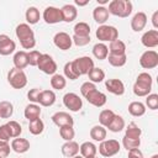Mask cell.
<instances>
[{
    "instance_id": "1",
    "label": "cell",
    "mask_w": 158,
    "mask_h": 158,
    "mask_svg": "<svg viewBox=\"0 0 158 158\" xmlns=\"http://www.w3.org/2000/svg\"><path fill=\"white\" fill-rule=\"evenodd\" d=\"M152 83L153 79L151 77V74H148L147 72L139 73L135 84H133V94L136 96H147L151 94L152 90Z\"/></svg>"
},
{
    "instance_id": "2",
    "label": "cell",
    "mask_w": 158,
    "mask_h": 158,
    "mask_svg": "<svg viewBox=\"0 0 158 158\" xmlns=\"http://www.w3.org/2000/svg\"><path fill=\"white\" fill-rule=\"evenodd\" d=\"M132 2L130 0H112L109 2V14L118 17H128L132 14Z\"/></svg>"
},
{
    "instance_id": "3",
    "label": "cell",
    "mask_w": 158,
    "mask_h": 158,
    "mask_svg": "<svg viewBox=\"0 0 158 158\" xmlns=\"http://www.w3.org/2000/svg\"><path fill=\"white\" fill-rule=\"evenodd\" d=\"M95 36L101 43L104 42H112L118 38V31L115 26L111 25H100L95 32Z\"/></svg>"
},
{
    "instance_id": "4",
    "label": "cell",
    "mask_w": 158,
    "mask_h": 158,
    "mask_svg": "<svg viewBox=\"0 0 158 158\" xmlns=\"http://www.w3.org/2000/svg\"><path fill=\"white\" fill-rule=\"evenodd\" d=\"M7 81L14 89H22L27 84V77L22 69L12 68L7 73Z\"/></svg>"
},
{
    "instance_id": "5",
    "label": "cell",
    "mask_w": 158,
    "mask_h": 158,
    "mask_svg": "<svg viewBox=\"0 0 158 158\" xmlns=\"http://www.w3.org/2000/svg\"><path fill=\"white\" fill-rule=\"evenodd\" d=\"M72 63H73V68H74L75 73L79 77L80 75H88L89 72L94 68V60L88 56L79 57V58L72 60Z\"/></svg>"
},
{
    "instance_id": "6",
    "label": "cell",
    "mask_w": 158,
    "mask_h": 158,
    "mask_svg": "<svg viewBox=\"0 0 158 158\" xmlns=\"http://www.w3.org/2000/svg\"><path fill=\"white\" fill-rule=\"evenodd\" d=\"M120 143L116 139H105L102 142H100L99 144V153L102 156V157H112L115 154H117L120 152Z\"/></svg>"
},
{
    "instance_id": "7",
    "label": "cell",
    "mask_w": 158,
    "mask_h": 158,
    "mask_svg": "<svg viewBox=\"0 0 158 158\" xmlns=\"http://www.w3.org/2000/svg\"><path fill=\"white\" fill-rule=\"evenodd\" d=\"M37 67H38V69L41 72H43L44 74H48V75H53L57 72V63L47 53H42L41 54Z\"/></svg>"
},
{
    "instance_id": "8",
    "label": "cell",
    "mask_w": 158,
    "mask_h": 158,
    "mask_svg": "<svg viewBox=\"0 0 158 158\" xmlns=\"http://www.w3.org/2000/svg\"><path fill=\"white\" fill-rule=\"evenodd\" d=\"M139 65L144 69H153L158 65V53L153 49L146 51L139 57Z\"/></svg>"
},
{
    "instance_id": "9",
    "label": "cell",
    "mask_w": 158,
    "mask_h": 158,
    "mask_svg": "<svg viewBox=\"0 0 158 158\" xmlns=\"http://www.w3.org/2000/svg\"><path fill=\"white\" fill-rule=\"evenodd\" d=\"M42 17H43L44 22L48 23V25H54V23H58V22H62L63 21L60 9L54 7V6H47L43 10Z\"/></svg>"
},
{
    "instance_id": "10",
    "label": "cell",
    "mask_w": 158,
    "mask_h": 158,
    "mask_svg": "<svg viewBox=\"0 0 158 158\" xmlns=\"http://www.w3.org/2000/svg\"><path fill=\"white\" fill-rule=\"evenodd\" d=\"M63 104L67 109H69V111L73 112H78L83 107V100L75 93H67L63 96Z\"/></svg>"
},
{
    "instance_id": "11",
    "label": "cell",
    "mask_w": 158,
    "mask_h": 158,
    "mask_svg": "<svg viewBox=\"0 0 158 158\" xmlns=\"http://www.w3.org/2000/svg\"><path fill=\"white\" fill-rule=\"evenodd\" d=\"M53 43L57 48L62 49V51H68L70 49L72 44H73V41H72V37L67 33V32H57L53 37Z\"/></svg>"
},
{
    "instance_id": "12",
    "label": "cell",
    "mask_w": 158,
    "mask_h": 158,
    "mask_svg": "<svg viewBox=\"0 0 158 158\" xmlns=\"http://www.w3.org/2000/svg\"><path fill=\"white\" fill-rule=\"evenodd\" d=\"M52 121L56 126L58 127H63V126H73L74 125V118L65 111H58L56 114L52 115Z\"/></svg>"
},
{
    "instance_id": "13",
    "label": "cell",
    "mask_w": 158,
    "mask_h": 158,
    "mask_svg": "<svg viewBox=\"0 0 158 158\" xmlns=\"http://www.w3.org/2000/svg\"><path fill=\"white\" fill-rule=\"evenodd\" d=\"M16 49V43L5 33L0 35V54L10 56Z\"/></svg>"
},
{
    "instance_id": "14",
    "label": "cell",
    "mask_w": 158,
    "mask_h": 158,
    "mask_svg": "<svg viewBox=\"0 0 158 158\" xmlns=\"http://www.w3.org/2000/svg\"><path fill=\"white\" fill-rule=\"evenodd\" d=\"M141 42L147 48H154L158 46V30H148L141 37Z\"/></svg>"
},
{
    "instance_id": "15",
    "label": "cell",
    "mask_w": 158,
    "mask_h": 158,
    "mask_svg": "<svg viewBox=\"0 0 158 158\" xmlns=\"http://www.w3.org/2000/svg\"><path fill=\"white\" fill-rule=\"evenodd\" d=\"M105 88L109 93L121 96L125 93V85L120 79H107L105 81Z\"/></svg>"
},
{
    "instance_id": "16",
    "label": "cell",
    "mask_w": 158,
    "mask_h": 158,
    "mask_svg": "<svg viewBox=\"0 0 158 158\" xmlns=\"http://www.w3.org/2000/svg\"><path fill=\"white\" fill-rule=\"evenodd\" d=\"M85 99L88 100L89 104H91L93 106H96V107H102L106 104V100H107L106 95L104 93L99 91L98 89L94 90V91H91L90 94H88L85 96Z\"/></svg>"
},
{
    "instance_id": "17",
    "label": "cell",
    "mask_w": 158,
    "mask_h": 158,
    "mask_svg": "<svg viewBox=\"0 0 158 158\" xmlns=\"http://www.w3.org/2000/svg\"><path fill=\"white\" fill-rule=\"evenodd\" d=\"M147 25V15L142 11H138L137 14L133 15L132 20H131V28L135 32H139L142 31Z\"/></svg>"
},
{
    "instance_id": "18",
    "label": "cell",
    "mask_w": 158,
    "mask_h": 158,
    "mask_svg": "<svg viewBox=\"0 0 158 158\" xmlns=\"http://www.w3.org/2000/svg\"><path fill=\"white\" fill-rule=\"evenodd\" d=\"M15 33H16V37L20 40V42L35 37L33 30H32V28L30 27V25H27V23H20V25H17V27H16V30H15Z\"/></svg>"
},
{
    "instance_id": "19",
    "label": "cell",
    "mask_w": 158,
    "mask_h": 158,
    "mask_svg": "<svg viewBox=\"0 0 158 158\" xmlns=\"http://www.w3.org/2000/svg\"><path fill=\"white\" fill-rule=\"evenodd\" d=\"M11 149L19 154L26 153L30 149V141L26 138H21V137H16L11 141Z\"/></svg>"
},
{
    "instance_id": "20",
    "label": "cell",
    "mask_w": 158,
    "mask_h": 158,
    "mask_svg": "<svg viewBox=\"0 0 158 158\" xmlns=\"http://www.w3.org/2000/svg\"><path fill=\"white\" fill-rule=\"evenodd\" d=\"M60 12H62V17H63V21L64 22H73L77 16H78V10L74 5H70V4H67L64 5L62 9H60Z\"/></svg>"
},
{
    "instance_id": "21",
    "label": "cell",
    "mask_w": 158,
    "mask_h": 158,
    "mask_svg": "<svg viewBox=\"0 0 158 158\" xmlns=\"http://www.w3.org/2000/svg\"><path fill=\"white\" fill-rule=\"evenodd\" d=\"M56 102V94L53 90H42L38 98V104L44 107H49Z\"/></svg>"
},
{
    "instance_id": "22",
    "label": "cell",
    "mask_w": 158,
    "mask_h": 158,
    "mask_svg": "<svg viewBox=\"0 0 158 158\" xmlns=\"http://www.w3.org/2000/svg\"><path fill=\"white\" fill-rule=\"evenodd\" d=\"M60 151H62V154L64 157L73 158L74 156H77L79 153V144L75 141H68L62 146Z\"/></svg>"
},
{
    "instance_id": "23",
    "label": "cell",
    "mask_w": 158,
    "mask_h": 158,
    "mask_svg": "<svg viewBox=\"0 0 158 158\" xmlns=\"http://www.w3.org/2000/svg\"><path fill=\"white\" fill-rule=\"evenodd\" d=\"M109 11L105 6H96L93 11V19L95 20V22H98L99 25H105V22L109 20Z\"/></svg>"
},
{
    "instance_id": "24",
    "label": "cell",
    "mask_w": 158,
    "mask_h": 158,
    "mask_svg": "<svg viewBox=\"0 0 158 158\" xmlns=\"http://www.w3.org/2000/svg\"><path fill=\"white\" fill-rule=\"evenodd\" d=\"M12 62H14V68H17V69H22L23 70L28 65L27 52L26 51H19V52H16L14 54Z\"/></svg>"
},
{
    "instance_id": "25",
    "label": "cell",
    "mask_w": 158,
    "mask_h": 158,
    "mask_svg": "<svg viewBox=\"0 0 158 158\" xmlns=\"http://www.w3.org/2000/svg\"><path fill=\"white\" fill-rule=\"evenodd\" d=\"M23 115H25V117L28 120V122L40 118V115H41V107H40V105L32 104V102L28 104V105L25 107Z\"/></svg>"
},
{
    "instance_id": "26",
    "label": "cell",
    "mask_w": 158,
    "mask_h": 158,
    "mask_svg": "<svg viewBox=\"0 0 158 158\" xmlns=\"http://www.w3.org/2000/svg\"><path fill=\"white\" fill-rule=\"evenodd\" d=\"M79 152H80V156L84 157V158H89V157H94L96 156V152H98V147L93 143V142H84L79 146Z\"/></svg>"
},
{
    "instance_id": "27",
    "label": "cell",
    "mask_w": 158,
    "mask_h": 158,
    "mask_svg": "<svg viewBox=\"0 0 158 158\" xmlns=\"http://www.w3.org/2000/svg\"><path fill=\"white\" fill-rule=\"evenodd\" d=\"M142 130L136 122H130L128 126L125 128V137L131 139H141Z\"/></svg>"
},
{
    "instance_id": "28",
    "label": "cell",
    "mask_w": 158,
    "mask_h": 158,
    "mask_svg": "<svg viewBox=\"0 0 158 158\" xmlns=\"http://www.w3.org/2000/svg\"><path fill=\"white\" fill-rule=\"evenodd\" d=\"M93 54H94V57H95L96 59L104 60V59H106L107 56H109V48H107V46H106L105 43L98 42V43H95L94 47H93Z\"/></svg>"
},
{
    "instance_id": "29",
    "label": "cell",
    "mask_w": 158,
    "mask_h": 158,
    "mask_svg": "<svg viewBox=\"0 0 158 158\" xmlns=\"http://www.w3.org/2000/svg\"><path fill=\"white\" fill-rule=\"evenodd\" d=\"M106 135H107V131L104 126L101 125H95L91 127L90 130V137L94 139V141H98V142H102L105 141L106 138Z\"/></svg>"
},
{
    "instance_id": "30",
    "label": "cell",
    "mask_w": 158,
    "mask_h": 158,
    "mask_svg": "<svg viewBox=\"0 0 158 158\" xmlns=\"http://www.w3.org/2000/svg\"><path fill=\"white\" fill-rule=\"evenodd\" d=\"M128 112L135 117L143 116L146 114V105L141 101H132L128 105Z\"/></svg>"
},
{
    "instance_id": "31",
    "label": "cell",
    "mask_w": 158,
    "mask_h": 158,
    "mask_svg": "<svg viewBox=\"0 0 158 158\" xmlns=\"http://www.w3.org/2000/svg\"><path fill=\"white\" fill-rule=\"evenodd\" d=\"M106 128H109V131H111L114 133L121 132L125 128V120H123V117L120 116V115H115L114 118L111 120V122L109 123V126Z\"/></svg>"
},
{
    "instance_id": "32",
    "label": "cell",
    "mask_w": 158,
    "mask_h": 158,
    "mask_svg": "<svg viewBox=\"0 0 158 158\" xmlns=\"http://www.w3.org/2000/svg\"><path fill=\"white\" fill-rule=\"evenodd\" d=\"M109 48V54H126V44L121 40H115L110 42Z\"/></svg>"
},
{
    "instance_id": "33",
    "label": "cell",
    "mask_w": 158,
    "mask_h": 158,
    "mask_svg": "<svg viewBox=\"0 0 158 158\" xmlns=\"http://www.w3.org/2000/svg\"><path fill=\"white\" fill-rule=\"evenodd\" d=\"M25 17H26L27 25H36V23L40 21L41 15H40V11H38L37 7H35V6H30V7L26 10Z\"/></svg>"
},
{
    "instance_id": "34",
    "label": "cell",
    "mask_w": 158,
    "mask_h": 158,
    "mask_svg": "<svg viewBox=\"0 0 158 158\" xmlns=\"http://www.w3.org/2000/svg\"><path fill=\"white\" fill-rule=\"evenodd\" d=\"M106 59L109 60V63H110L112 67L120 68V67H123V65L126 64L127 56H126V54H109Z\"/></svg>"
},
{
    "instance_id": "35",
    "label": "cell",
    "mask_w": 158,
    "mask_h": 158,
    "mask_svg": "<svg viewBox=\"0 0 158 158\" xmlns=\"http://www.w3.org/2000/svg\"><path fill=\"white\" fill-rule=\"evenodd\" d=\"M67 85V79L62 74H53L51 78V86L56 90H63Z\"/></svg>"
},
{
    "instance_id": "36",
    "label": "cell",
    "mask_w": 158,
    "mask_h": 158,
    "mask_svg": "<svg viewBox=\"0 0 158 158\" xmlns=\"http://www.w3.org/2000/svg\"><path fill=\"white\" fill-rule=\"evenodd\" d=\"M14 114V105L10 101H0V118H10Z\"/></svg>"
},
{
    "instance_id": "37",
    "label": "cell",
    "mask_w": 158,
    "mask_h": 158,
    "mask_svg": "<svg viewBox=\"0 0 158 158\" xmlns=\"http://www.w3.org/2000/svg\"><path fill=\"white\" fill-rule=\"evenodd\" d=\"M88 77H89V81H91V83H101L104 79H105V72L101 69V68H96V67H94L90 72H89V74H88Z\"/></svg>"
},
{
    "instance_id": "38",
    "label": "cell",
    "mask_w": 158,
    "mask_h": 158,
    "mask_svg": "<svg viewBox=\"0 0 158 158\" xmlns=\"http://www.w3.org/2000/svg\"><path fill=\"white\" fill-rule=\"evenodd\" d=\"M115 115H116V114H115L112 110H109V109L102 110V111L99 114V122H100V125L106 128V127L109 126V123L111 122V120L114 118Z\"/></svg>"
},
{
    "instance_id": "39",
    "label": "cell",
    "mask_w": 158,
    "mask_h": 158,
    "mask_svg": "<svg viewBox=\"0 0 158 158\" xmlns=\"http://www.w3.org/2000/svg\"><path fill=\"white\" fill-rule=\"evenodd\" d=\"M73 31H74V35L75 36H81V37L90 36V26L86 22H83V21L75 23Z\"/></svg>"
},
{
    "instance_id": "40",
    "label": "cell",
    "mask_w": 158,
    "mask_h": 158,
    "mask_svg": "<svg viewBox=\"0 0 158 158\" xmlns=\"http://www.w3.org/2000/svg\"><path fill=\"white\" fill-rule=\"evenodd\" d=\"M43 130H44V123H43V121H42L41 118L33 120V121H31V122L28 123V131H30L32 135H35V136L41 135V133L43 132Z\"/></svg>"
},
{
    "instance_id": "41",
    "label": "cell",
    "mask_w": 158,
    "mask_h": 158,
    "mask_svg": "<svg viewBox=\"0 0 158 158\" xmlns=\"http://www.w3.org/2000/svg\"><path fill=\"white\" fill-rule=\"evenodd\" d=\"M59 136L65 141H73L74 136H75V131L73 128V126H63V127H59Z\"/></svg>"
},
{
    "instance_id": "42",
    "label": "cell",
    "mask_w": 158,
    "mask_h": 158,
    "mask_svg": "<svg viewBox=\"0 0 158 158\" xmlns=\"http://www.w3.org/2000/svg\"><path fill=\"white\" fill-rule=\"evenodd\" d=\"M9 131H10V135H11V138H16V137H20L21 132H22V128H21V125L17 122V121H9L6 123Z\"/></svg>"
},
{
    "instance_id": "43",
    "label": "cell",
    "mask_w": 158,
    "mask_h": 158,
    "mask_svg": "<svg viewBox=\"0 0 158 158\" xmlns=\"http://www.w3.org/2000/svg\"><path fill=\"white\" fill-rule=\"evenodd\" d=\"M63 72H64V77L69 80H75L79 78V75L75 73L74 68H73V63L72 62H67L64 64V68H63Z\"/></svg>"
},
{
    "instance_id": "44",
    "label": "cell",
    "mask_w": 158,
    "mask_h": 158,
    "mask_svg": "<svg viewBox=\"0 0 158 158\" xmlns=\"http://www.w3.org/2000/svg\"><path fill=\"white\" fill-rule=\"evenodd\" d=\"M139 144H141V139H131V138H126L125 136L122 138V146L127 151L133 148H139Z\"/></svg>"
},
{
    "instance_id": "45",
    "label": "cell",
    "mask_w": 158,
    "mask_h": 158,
    "mask_svg": "<svg viewBox=\"0 0 158 158\" xmlns=\"http://www.w3.org/2000/svg\"><path fill=\"white\" fill-rule=\"evenodd\" d=\"M41 54H42V53H40V52H38V51H36V49H33V51H31V52H27L28 64H30V65H32V67H37Z\"/></svg>"
},
{
    "instance_id": "46",
    "label": "cell",
    "mask_w": 158,
    "mask_h": 158,
    "mask_svg": "<svg viewBox=\"0 0 158 158\" xmlns=\"http://www.w3.org/2000/svg\"><path fill=\"white\" fill-rule=\"evenodd\" d=\"M146 105L151 110L158 109V95L157 94H149L146 96Z\"/></svg>"
},
{
    "instance_id": "47",
    "label": "cell",
    "mask_w": 158,
    "mask_h": 158,
    "mask_svg": "<svg viewBox=\"0 0 158 158\" xmlns=\"http://www.w3.org/2000/svg\"><path fill=\"white\" fill-rule=\"evenodd\" d=\"M94 90H96V85L94 84V83H91V81H85V83H83L81 84V86H80V93H81V95L85 98L88 94H90L91 91H94Z\"/></svg>"
},
{
    "instance_id": "48",
    "label": "cell",
    "mask_w": 158,
    "mask_h": 158,
    "mask_svg": "<svg viewBox=\"0 0 158 158\" xmlns=\"http://www.w3.org/2000/svg\"><path fill=\"white\" fill-rule=\"evenodd\" d=\"M72 41H73V43H74L75 46H78V47H83V46H86L88 43H90V36L81 37V36H75V35H73Z\"/></svg>"
},
{
    "instance_id": "49",
    "label": "cell",
    "mask_w": 158,
    "mask_h": 158,
    "mask_svg": "<svg viewBox=\"0 0 158 158\" xmlns=\"http://www.w3.org/2000/svg\"><path fill=\"white\" fill-rule=\"evenodd\" d=\"M40 94H41V90H40L38 88H33V89H31V90L27 93V99H28L32 104H36V102H38Z\"/></svg>"
},
{
    "instance_id": "50",
    "label": "cell",
    "mask_w": 158,
    "mask_h": 158,
    "mask_svg": "<svg viewBox=\"0 0 158 158\" xmlns=\"http://www.w3.org/2000/svg\"><path fill=\"white\" fill-rule=\"evenodd\" d=\"M10 138H11V135H10V131H9L7 126H6V123L1 125L0 126V139L4 141V142H9Z\"/></svg>"
},
{
    "instance_id": "51",
    "label": "cell",
    "mask_w": 158,
    "mask_h": 158,
    "mask_svg": "<svg viewBox=\"0 0 158 158\" xmlns=\"http://www.w3.org/2000/svg\"><path fill=\"white\" fill-rule=\"evenodd\" d=\"M21 43V47L22 48H25V49H32L35 46H36V38L33 37V38H28V40H26V41H22V42H20Z\"/></svg>"
},
{
    "instance_id": "52",
    "label": "cell",
    "mask_w": 158,
    "mask_h": 158,
    "mask_svg": "<svg viewBox=\"0 0 158 158\" xmlns=\"http://www.w3.org/2000/svg\"><path fill=\"white\" fill-rule=\"evenodd\" d=\"M10 151H11V146H10L9 143L0 144V157H1V158H6V157H9Z\"/></svg>"
},
{
    "instance_id": "53",
    "label": "cell",
    "mask_w": 158,
    "mask_h": 158,
    "mask_svg": "<svg viewBox=\"0 0 158 158\" xmlns=\"http://www.w3.org/2000/svg\"><path fill=\"white\" fill-rule=\"evenodd\" d=\"M127 152H128V158H144L143 153L139 151V148H133Z\"/></svg>"
},
{
    "instance_id": "54",
    "label": "cell",
    "mask_w": 158,
    "mask_h": 158,
    "mask_svg": "<svg viewBox=\"0 0 158 158\" xmlns=\"http://www.w3.org/2000/svg\"><path fill=\"white\" fill-rule=\"evenodd\" d=\"M152 25H153L154 30L158 28V11H154L152 15Z\"/></svg>"
},
{
    "instance_id": "55",
    "label": "cell",
    "mask_w": 158,
    "mask_h": 158,
    "mask_svg": "<svg viewBox=\"0 0 158 158\" xmlns=\"http://www.w3.org/2000/svg\"><path fill=\"white\" fill-rule=\"evenodd\" d=\"M74 2H75V5H78V6H85L86 4H89L88 0H86V1H79V0H75Z\"/></svg>"
},
{
    "instance_id": "56",
    "label": "cell",
    "mask_w": 158,
    "mask_h": 158,
    "mask_svg": "<svg viewBox=\"0 0 158 158\" xmlns=\"http://www.w3.org/2000/svg\"><path fill=\"white\" fill-rule=\"evenodd\" d=\"M98 2L100 4V6H102V5L107 4V2H109V0H98Z\"/></svg>"
},
{
    "instance_id": "57",
    "label": "cell",
    "mask_w": 158,
    "mask_h": 158,
    "mask_svg": "<svg viewBox=\"0 0 158 158\" xmlns=\"http://www.w3.org/2000/svg\"><path fill=\"white\" fill-rule=\"evenodd\" d=\"M73 158H84V157H81V156H78V154H77V156H74Z\"/></svg>"
},
{
    "instance_id": "58",
    "label": "cell",
    "mask_w": 158,
    "mask_h": 158,
    "mask_svg": "<svg viewBox=\"0 0 158 158\" xmlns=\"http://www.w3.org/2000/svg\"><path fill=\"white\" fill-rule=\"evenodd\" d=\"M151 158H158V154H153Z\"/></svg>"
},
{
    "instance_id": "59",
    "label": "cell",
    "mask_w": 158,
    "mask_h": 158,
    "mask_svg": "<svg viewBox=\"0 0 158 158\" xmlns=\"http://www.w3.org/2000/svg\"><path fill=\"white\" fill-rule=\"evenodd\" d=\"M89 158H98V157H96V156H94V157H89Z\"/></svg>"
},
{
    "instance_id": "60",
    "label": "cell",
    "mask_w": 158,
    "mask_h": 158,
    "mask_svg": "<svg viewBox=\"0 0 158 158\" xmlns=\"http://www.w3.org/2000/svg\"><path fill=\"white\" fill-rule=\"evenodd\" d=\"M0 158H1V157H0Z\"/></svg>"
}]
</instances>
